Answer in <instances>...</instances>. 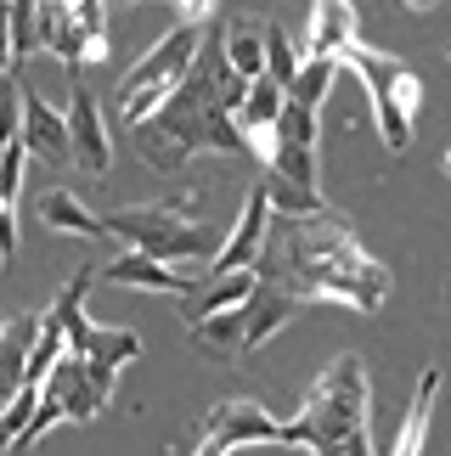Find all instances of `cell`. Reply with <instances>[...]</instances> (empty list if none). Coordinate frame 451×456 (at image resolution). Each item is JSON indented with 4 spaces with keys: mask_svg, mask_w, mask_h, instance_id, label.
<instances>
[{
    "mask_svg": "<svg viewBox=\"0 0 451 456\" xmlns=\"http://www.w3.org/2000/svg\"><path fill=\"white\" fill-rule=\"evenodd\" d=\"M254 282L276 288L293 305H350L361 315L384 310L390 271L356 242L350 220L339 208L316 215H276L266 220V242L254 254Z\"/></svg>",
    "mask_w": 451,
    "mask_h": 456,
    "instance_id": "obj_1",
    "label": "cell"
},
{
    "mask_svg": "<svg viewBox=\"0 0 451 456\" xmlns=\"http://www.w3.org/2000/svg\"><path fill=\"white\" fill-rule=\"evenodd\" d=\"M446 57H451V45H446Z\"/></svg>",
    "mask_w": 451,
    "mask_h": 456,
    "instance_id": "obj_27",
    "label": "cell"
},
{
    "mask_svg": "<svg viewBox=\"0 0 451 456\" xmlns=\"http://www.w3.org/2000/svg\"><path fill=\"white\" fill-rule=\"evenodd\" d=\"M266 17H232L226 23V62L237 68L242 79H254V74H266Z\"/></svg>",
    "mask_w": 451,
    "mask_h": 456,
    "instance_id": "obj_18",
    "label": "cell"
},
{
    "mask_svg": "<svg viewBox=\"0 0 451 456\" xmlns=\"http://www.w3.org/2000/svg\"><path fill=\"white\" fill-rule=\"evenodd\" d=\"M96 282H113V288H147V293H181L193 288V276H181V271H164V259H152L142 248H125L113 259V265H102L96 271Z\"/></svg>",
    "mask_w": 451,
    "mask_h": 456,
    "instance_id": "obj_14",
    "label": "cell"
},
{
    "mask_svg": "<svg viewBox=\"0 0 451 456\" xmlns=\"http://www.w3.org/2000/svg\"><path fill=\"white\" fill-rule=\"evenodd\" d=\"M435 400H440V366H423L418 395H412V406H406V423H401V434H395V451H401V456H412V451L429 445V417H435Z\"/></svg>",
    "mask_w": 451,
    "mask_h": 456,
    "instance_id": "obj_19",
    "label": "cell"
},
{
    "mask_svg": "<svg viewBox=\"0 0 451 456\" xmlns=\"http://www.w3.org/2000/svg\"><path fill=\"white\" fill-rule=\"evenodd\" d=\"M401 6H406V12H429V6H435V0H401Z\"/></svg>",
    "mask_w": 451,
    "mask_h": 456,
    "instance_id": "obj_25",
    "label": "cell"
},
{
    "mask_svg": "<svg viewBox=\"0 0 451 456\" xmlns=\"http://www.w3.org/2000/svg\"><path fill=\"white\" fill-rule=\"evenodd\" d=\"M333 74H339V62H333V57H305V62H299V74L288 79V102H305V108H316V113H322Z\"/></svg>",
    "mask_w": 451,
    "mask_h": 456,
    "instance_id": "obj_20",
    "label": "cell"
},
{
    "mask_svg": "<svg viewBox=\"0 0 451 456\" xmlns=\"http://www.w3.org/2000/svg\"><path fill=\"white\" fill-rule=\"evenodd\" d=\"M12 62H17V51H12V12H6V0H0V74H12Z\"/></svg>",
    "mask_w": 451,
    "mask_h": 456,
    "instance_id": "obj_24",
    "label": "cell"
},
{
    "mask_svg": "<svg viewBox=\"0 0 451 456\" xmlns=\"http://www.w3.org/2000/svg\"><path fill=\"white\" fill-rule=\"evenodd\" d=\"M34 215H40V225H51V232H68V237H108V225H102V215H91L68 186H51L40 203H34Z\"/></svg>",
    "mask_w": 451,
    "mask_h": 456,
    "instance_id": "obj_17",
    "label": "cell"
},
{
    "mask_svg": "<svg viewBox=\"0 0 451 456\" xmlns=\"http://www.w3.org/2000/svg\"><path fill=\"white\" fill-rule=\"evenodd\" d=\"M17 130H23V79L0 74V152L17 142Z\"/></svg>",
    "mask_w": 451,
    "mask_h": 456,
    "instance_id": "obj_22",
    "label": "cell"
},
{
    "mask_svg": "<svg viewBox=\"0 0 451 456\" xmlns=\"http://www.w3.org/2000/svg\"><path fill=\"white\" fill-rule=\"evenodd\" d=\"M254 293V271H209V276H193V288L181 293V315L186 322H203L226 305H242Z\"/></svg>",
    "mask_w": 451,
    "mask_h": 456,
    "instance_id": "obj_15",
    "label": "cell"
},
{
    "mask_svg": "<svg viewBox=\"0 0 451 456\" xmlns=\"http://www.w3.org/2000/svg\"><path fill=\"white\" fill-rule=\"evenodd\" d=\"M440 169H446V175H451V147H446V158H440Z\"/></svg>",
    "mask_w": 451,
    "mask_h": 456,
    "instance_id": "obj_26",
    "label": "cell"
},
{
    "mask_svg": "<svg viewBox=\"0 0 451 456\" xmlns=\"http://www.w3.org/2000/svg\"><path fill=\"white\" fill-rule=\"evenodd\" d=\"M113 383H119V366L62 349V355L51 361L45 383H40V406H34L29 428L12 440V451H29L45 428H57V423H96L102 406L113 400Z\"/></svg>",
    "mask_w": 451,
    "mask_h": 456,
    "instance_id": "obj_4",
    "label": "cell"
},
{
    "mask_svg": "<svg viewBox=\"0 0 451 456\" xmlns=\"http://www.w3.org/2000/svg\"><path fill=\"white\" fill-rule=\"evenodd\" d=\"M23 147L29 158H45V164H68L74 158V135H68V113H51L40 91H29L23 85Z\"/></svg>",
    "mask_w": 451,
    "mask_h": 456,
    "instance_id": "obj_12",
    "label": "cell"
},
{
    "mask_svg": "<svg viewBox=\"0 0 451 456\" xmlns=\"http://www.w3.org/2000/svg\"><path fill=\"white\" fill-rule=\"evenodd\" d=\"M249 96V79L226 62V23L215 17L198 40V57L186 68V79L152 108L142 125H130L135 158L159 175H181L198 152H249V135L237 130V108Z\"/></svg>",
    "mask_w": 451,
    "mask_h": 456,
    "instance_id": "obj_2",
    "label": "cell"
},
{
    "mask_svg": "<svg viewBox=\"0 0 451 456\" xmlns=\"http://www.w3.org/2000/svg\"><path fill=\"white\" fill-rule=\"evenodd\" d=\"M361 40V17H356V0H316L310 6V28H305V57H333Z\"/></svg>",
    "mask_w": 451,
    "mask_h": 456,
    "instance_id": "obj_13",
    "label": "cell"
},
{
    "mask_svg": "<svg viewBox=\"0 0 451 456\" xmlns=\"http://www.w3.org/2000/svg\"><path fill=\"white\" fill-rule=\"evenodd\" d=\"M169 6H176V23H215L220 17V0H169Z\"/></svg>",
    "mask_w": 451,
    "mask_h": 456,
    "instance_id": "obj_23",
    "label": "cell"
},
{
    "mask_svg": "<svg viewBox=\"0 0 451 456\" xmlns=\"http://www.w3.org/2000/svg\"><path fill=\"white\" fill-rule=\"evenodd\" d=\"M193 208H198V191H186V198H164V203L113 208V215H102V225H108V237H125L130 248L164 259V265H176V259H215L220 242L209 225L193 220Z\"/></svg>",
    "mask_w": 451,
    "mask_h": 456,
    "instance_id": "obj_6",
    "label": "cell"
},
{
    "mask_svg": "<svg viewBox=\"0 0 451 456\" xmlns=\"http://www.w3.org/2000/svg\"><path fill=\"white\" fill-rule=\"evenodd\" d=\"M203 28H209V23H203ZM203 28L198 23H176L125 79H119V118H125V125H142V118L186 79V68H193V57H198Z\"/></svg>",
    "mask_w": 451,
    "mask_h": 456,
    "instance_id": "obj_7",
    "label": "cell"
},
{
    "mask_svg": "<svg viewBox=\"0 0 451 456\" xmlns=\"http://www.w3.org/2000/svg\"><path fill=\"white\" fill-rule=\"evenodd\" d=\"M40 51L62 68H85L108 57V12L102 0H40Z\"/></svg>",
    "mask_w": 451,
    "mask_h": 456,
    "instance_id": "obj_8",
    "label": "cell"
},
{
    "mask_svg": "<svg viewBox=\"0 0 451 456\" xmlns=\"http://www.w3.org/2000/svg\"><path fill=\"white\" fill-rule=\"evenodd\" d=\"M249 445H283V423H276L259 400H249V395L209 406L203 423L193 428V451L198 456H209V451H249Z\"/></svg>",
    "mask_w": 451,
    "mask_h": 456,
    "instance_id": "obj_9",
    "label": "cell"
},
{
    "mask_svg": "<svg viewBox=\"0 0 451 456\" xmlns=\"http://www.w3.org/2000/svg\"><path fill=\"white\" fill-rule=\"evenodd\" d=\"M339 68H356L361 85H367V102H373V118H378V135H384L390 152H406L412 135H418V113H423V79L418 68L390 57L378 45H361L350 40L339 51Z\"/></svg>",
    "mask_w": 451,
    "mask_h": 456,
    "instance_id": "obj_5",
    "label": "cell"
},
{
    "mask_svg": "<svg viewBox=\"0 0 451 456\" xmlns=\"http://www.w3.org/2000/svg\"><path fill=\"white\" fill-rule=\"evenodd\" d=\"M266 220H271V198H266V181H254L249 198H242V215L232 225V237H226L209 259V271H254V254H259V242H266Z\"/></svg>",
    "mask_w": 451,
    "mask_h": 456,
    "instance_id": "obj_11",
    "label": "cell"
},
{
    "mask_svg": "<svg viewBox=\"0 0 451 456\" xmlns=\"http://www.w3.org/2000/svg\"><path fill=\"white\" fill-rule=\"evenodd\" d=\"M68 135H74V164H85L91 175L113 169V142H108L91 85H85V68H68Z\"/></svg>",
    "mask_w": 451,
    "mask_h": 456,
    "instance_id": "obj_10",
    "label": "cell"
},
{
    "mask_svg": "<svg viewBox=\"0 0 451 456\" xmlns=\"http://www.w3.org/2000/svg\"><path fill=\"white\" fill-rule=\"evenodd\" d=\"M34 338H40V315H17L12 327H0V406H6L17 389H23Z\"/></svg>",
    "mask_w": 451,
    "mask_h": 456,
    "instance_id": "obj_16",
    "label": "cell"
},
{
    "mask_svg": "<svg viewBox=\"0 0 451 456\" xmlns=\"http://www.w3.org/2000/svg\"><path fill=\"white\" fill-rule=\"evenodd\" d=\"M299 62H305V57L293 51V40H288V34L271 23V28H266V74H271V79H276V85L288 91V79L299 74Z\"/></svg>",
    "mask_w": 451,
    "mask_h": 456,
    "instance_id": "obj_21",
    "label": "cell"
},
{
    "mask_svg": "<svg viewBox=\"0 0 451 456\" xmlns=\"http://www.w3.org/2000/svg\"><path fill=\"white\" fill-rule=\"evenodd\" d=\"M283 451H373V378L361 355H339L283 423Z\"/></svg>",
    "mask_w": 451,
    "mask_h": 456,
    "instance_id": "obj_3",
    "label": "cell"
}]
</instances>
